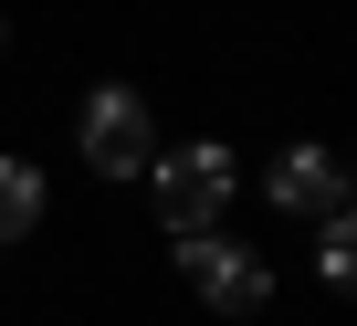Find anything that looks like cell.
I'll use <instances>...</instances> for the list:
<instances>
[{"label":"cell","mask_w":357,"mask_h":326,"mask_svg":"<svg viewBox=\"0 0 357 326\" xmlns=\"http://www.w3.org/2000/svg\"><path fill=\"white\" fill-rule=\"evenodd\" d=\"M147 190H158V221H168V232H221V211H231V147H221V137L158 147V158H147Z\"/></svg>","instance_id":"cell-1"},{"label":"cell","mask_w":357,"mask_h":326,"mask_svg":"<svg viewBox=\"0 0 357 326\" xmlns=\"http://www.w3.org/2000/svg\"><path fill=\"white\" fill-rule=\"evenodd\" d=\"M178 274H190V295L221 305V316L273 305V263H263L252 242H231V232H178Z\"/></svg>","instance_id":"cell-2"},{"label":"cell","mask_w":357,"mask_h":326,"mask_svg":"<svg viewBox=\"0 0 357 326\" xmlns=\"http://www.w3.org/2000/svg\"><path fill=\"white\" fill-rule=\"evenodd\" d=\"M84 169H105V179H137L147 158H158V126H147V105H137V84H95L84 95Z\"/></svg>","instance_id":"cell-3"},{"label":"cell","mask_w":357,"mask_h":326,"mask_svg":"<svg viewBox=\"0 0 357 326\" xmlns=\"http://www.w3.org/2000/svg\"><path fill=\"white\" fill-rule=\"evenodd\" d=\"M263 190H273V211H315V221H326V211H336V190H347V169H336L326 147H284Z\"/></svg>","instance_id":"cell-4"},{"label":"cell","mask_w":357,"mask_h":326,"mask_svg":"<svg viewBox=\"0 0 357 326\" xmlns=\"http://www.w3.org/2000/svg\"><path fill=\"white\" fill-rule=\"evenodd\" d=\"M43 221V169H22V158H0V242H22Z\"/></svg>","instance_id":"cell-5"},{"label":"cell","mask_w":357,"mask_h":326,"mask_svg":"<svg viewBox=\"0 0 357 326\" xmlns=\"http://www.w3.org/2000/svg\"><path fill=\"white\" fill-rule=\"evenodd\" d=\"M315 263H326V284H336V295H357V211H326Z\"/></svg>","instance_id":"cell-6"},{"label":"cell","mask_w":357,"mask_h":326,"mask_svg":"<svg viewBox=\"0 0 357 326\" xmlns=\"http://www.w3.org/2000/svg\"><path fill=\"white\" fill-rule=\"evenodd\" d=\"M347 190H357V169H347Z\"/></svg>","instance_id":"cell-7"},{"label":"cell","mask_w":357,"mask_h":326,"mask_svg":"<svg viewBox=\"0 0 357 326\" xmlns=\"http://www.w3.org/2000/svg\"><path fill=\"white\" fill-rule=\"evenodd\" d=\"M0 43H11V32H0Z\"/></svg>","instance_id":"cell-8"}]
</instances>
